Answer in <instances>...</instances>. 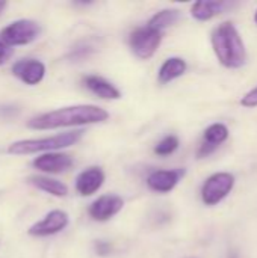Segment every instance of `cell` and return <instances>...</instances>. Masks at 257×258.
Returning a JSON list of instances; mask_svg holds the SVG:
<instances>
[{
  "mask_svg": "<svg viewBox=\"0 0 257 258\" xmlns=\"http://www.w3.org/2000/svg\"><path fill=\"white\" fill-rule=\"evenodd\" d=\"M109 118V113L94 104H77L70 107H61L52 112L41 113L27 122L33 130H53L59 127H76L103 122Z\"/></svg>",
  "mask_w": 257,
  "mask_h": 258,
  "instance_id": "1",
  "label": "cell"
},
{
  "mask_svg": "<svg viewBox=\"0 0 257 258\" xmlns=\"http://www.w3.org/2000/svg\"><path fill=\"white\" fill-rule=\"evenodd\" d=\"M214 51L220 63L226 68H241L247 62V50L244 41L233 23L220 24L211 36Z\"/></svg>",
  "mask_w": 257,
  "mask_h": 258,
  "instance_id": "2",
  "label": "cell"
},
{
  "mask_svg": "<svg viewBox=\"0 0 257 258\" xmlns=\"http://www.w3.org/2000/svg\"><path fill=\"white\" fill-rule=\"evenodd\" d=\"M83 136L82 130L76 132H67L48 138L41 139H23L12 142L8 147V153L14 156H24V154H35V153H44V151H56L62 148H68L74 144H77Z\"/></svg>",
  "mask_w": 257,
  "mask_h": 258,
  "instance_id": "3",
  "label": "cell"
},
{
  "mask_svg": "<svg viewBox=\"0 0 257 258\" xmlns=\"http://www.w3.org/2000/svg\"><path fill=\"white\" fill-rule=\"evenodd\" d=\"M41 33V26L33 20H17L0 32V41L6 45H27Z\"/></svg>",
  "mask_w": 257,
  "mask_h": 258,
  "instance_id": "4",
  "label": "cell"
},
{
  "mask_svg": "<svg viewBox=\"0 0 257 258\" xmlns=\"http://www.w3.org/2000/svg\"><path fill=\"white\" fill-rule=\"evenodd\" d=\"M235 187V175L230 172H217L211 175L201 187V201L212 207L220 204Z\"/></svg>",
  "mask_w": 257,
  "mask_h": 258,
  "instance_id": "5",
  "label": "cell"
},
{
  "mask_svg": "<svg viewBox=\"0 0 257 258\" xmlns=\"http://www.w3.org/2000/svg\"><path fill=\"white\" fill-rule=\"evenodd\" d=\"M161 42H162V32L151 29L148 26L133 30L129 39L133 54L142 60L150 59L159 48Z\"/></svg>",
  "mask_w": 257,
  "mask_h": 258,
  "instance_id": "6",
  "label": "cell"
},
{
  "mask_svg": "<svg viewBox=\"0 0 257 258\" xmlns=\"http://www.w3.org/2000/svg\"><path fill=\"white\" fill-rule=\"evenodd\" d=\"M68 224H70V216L67 212L53 210V212L47 213L41 221L33 224L27 230V233H29V236H33V237H47V236L61 233L62 230H65L68 227Z\"/></svg>",
  "mask_w": 257,
  "mask_h": 258,
  "instance_id": "7",
  "label": "cell"
},
{
  "mask_svg": "<svg viewBox=\"0 0 257 258\" xmlns=\"http://www.w3.org/2000/svg\"><path fill=\"white\" fill-rule=\"evenodd\" d=\"M124 207V201L118 195H103L95 200L89 207V216L94 221H109L115 215H118Z\"/></svg>",
  "mask_w": 257,
  "mask_h": 258,
  "instance_id": "8",
  "label": "cell"
},
{
  "mask_svg": "<svg viewBox=\"0 0 257 258\" xmlns=\"http://www.w3.org/2000/svg\"><path fill=\"white\" fill-rule=\"evenodd\" d=\"M12 73L26 85H38L45 76V65L38 59H21L14 63Z\"/></svg>",
  "mask_w": 257,
  "mask_h": 258,
  "instance_id": "9",
  "label": "cell"
},
{
  "mask_svg": "<svg viewBox=\"0 0 257 258\" xmlns=\"http://www.w3.org/2000/svg\"><path fill=\"white\" fill-rule=\"evenodd\" d=\"M185 175V169H159L148 175L147 186L158 194L171 192Z\"/></svg>",
  "mask_w": 257,
  "mask_h": 258,
  "instance_id": "10",
  "label": "cell"
},
{
  "mask_svg": "<svg viewBox=\"0 0 257 258\" xmlns=\"http://www.w3.org/2000/svg\"><path fill=\"white\" fill-rule=\"evenodd\" d=\"M227 138H229V128H227L224 124L217 122V124L209 125V127L204 130L203 144L200 145L197 156H198L200 159H203V157L212 154L224 141H227Z\"/></svg>",
  "mask_w": 257,
  "mask_h": 258,
  "instance_id": "11",
  "label": "cell"
},
{
  "mask_svg": "<svg viewBox=\"0 0 257 258\" xmlns=\"http://www.w3.org/2000/svg\"><path fill=\"white\" fill-rule=\"evenodd\" d=\"M32 165H33V168H36L42 172L59 174L73 166V159L67 154H61V153H47V154L36 157L32 162Z\"/></svg>",
  "mask_w": 257,
  "mask_h": 258,
  "instance_id": "12",
  "label": "cell"
},
{
  "mask_svg": "<svg viewBox=\"0 0 257 258\" xmlns=\"http://www.w3.org/2000/svg\"><path fill=\"white\" fill-rule=\"evenodd\" d=\"M105 183V172L101 168L92 166L82 171L76 178V190L82 197H89L95 194Z\"/></svg>",
  "mask_w": 257,
  "mask_h": 258,
  "instance_id": "13",
  "label": "cell"
},
{
  "mask_svg": "<svg viewBox=\"0 0 257 258\" xmlns=\"http://www.w3.org/2000/svg\"><path fill=\"white\" fill-rule=\"evenodd\" d=\"M85 86L95 94L97 97L103 98V100H118L121 98V92L106 79L100 77V76H86L83 79Z\"/></svg>",
  "mask_w": 257,
  "mask_h": 258,
  "instance_id": "14",
  "label": "cell"
},
{
  "mask_svg": "<svg viewBox=\"0 0 257 258\" xmlns=\"http://www.w3.org/2000/svg\"><path fill=\"white\" fill-rule=\"evenodd\" d=\"M230 3L227 2H218V0H200L195 2L191 8V15L198 21H208L214 18L215 15L221 14L224 9H227Z\"/></svg>",
  "mask_w": 257,
  "mask_h": 258,
  "instance_id": "15",
  "label": "cell"
},
{
  "mask_svg": "<svg viewBox=\"0 0 257 258\" xmlns=\"http://www.w3.org/2000/svg\"><path fill=\"white\" fill-rule=\"evenodd\" d=\"M186 68H188V65H186L185 59H182V57H170L159 68L158 79H159V82L162 85H167V83L179 79L180 76H183L186 73Z\"/></svg>",
  "mask_w": 257,
  "mask_h": 258,
  "instance_id": "16",
  "label": "cell"
},
{
  "mask_svg": "<svg viewBox=\"0 0 257 258\" xmlns=\"http://www.w3.org/2000/svg\"><path fill=\"white\" fill-rule=\"evenodd\" d=\"M29 183L33 184L36 189L50 194L53 197H65L68 194V187L65 183L55 180V178H48V177H41V175H33L29 178Z\"/></svg>",
  "mask_w": 257,
  "mask_h": 258,
  "instance_id": "17",
  "label": "cell"
},
{
  "mask_svg": "<svg viewBox=\"0 0 257 258\" xmlns=\"http://www.w3.org/2000/svg\"><path fill=\"white\" fill-rule=\"evenodd\" d=\"M179 18H180V11H177V9H164V11L156 12L150 18L147 26L162 32V30L168 29L170 26L176 24L179 21Z\"/></svg>",
  "mask_w": 257,
  "mask_h": 258,
  "instance_id": "18",
  "label": "cell"
},
{
  "mask_svg": "<svg viewBox=\"0 0 257 258\" xmlns=\"http://www.w3.org/2000/svg\"><path fill=\"white\" fill-rule=\"evenodd\" d=\"M179 138L174 136V135H170V136H165L155 148V153L158 156H170L173 154L177 148H179Z\"/></svg>",
  "mask_w": 257,
  "mask_h": 258,
  "instance_id": "19",
  "label": "cell"
},
{
  "mask_svg": "<svg viewBox=\"0 0 257 258\" xmlns=\"http://www.w3.org/2000/svg\"><path fill=\"white\" fill-rule=\"evenodd\" d=\"M241 106L248 107V109L257 107V86L241 98Z\"/></svg>",
  "mask_w": 257,
  "mask_h": 258,
  "instance_id": "20",
  "label": "cell"
},
{
  "mask_svg": "<svg viewBox=\"0 0 257 258\" xmlns=\"http://www.w3.org/2000/svg\"><path fill=\"white\" fill-rule=\"evenodd\" d=\"M12 53H14V50L9 45H6L5 42L0 41V65L6 63L9 60V57L12 56Z\"/></svg>",
  "mask_w": 257,
  "mask_h": 258,
  "instance_id": "21",
  "label": "cell"
},
{
  "mask_svg": "<svg viewBox=\"0 0 257 258\" xmlns=\"http://www.w3.org/2000/svg\"><path fill=\"white\" fill-rule=\"evenodd\" d=\"M95 251H97V254H98V255H108V254H111L112 246H111V243H109V242H103V240H100V242H97V243H95Z\"/></svg>",
  "mask_w": 257,
  "mask_h": 258,
  "instance_id": "22",
  "label": "cell"
},
{
  "mask_svg": "<svg viewBox=\"0 0 257 258\" xmlns=\"http://www.w3.org/2000/svg\"><path fill=\"white\" fill-rule=\"evenodd\" d=\"M8 6V3L5 2V0H0V15L3 14V11H5V8Z\"/></svg>",
  "mask_w": 257,
  "mask_h": 258,
  "instance_id": "23",
  "label": "cell"
},
{
  "mask_svg": "<svg viewBox=\"0 0 257 258\" xmlns=\"http://www.w3.org/2000/svg\"><path fill=\"white\" fill-rule=\"evenodd\" d=\"M229 258H239V255H238V254H235V252H232V254L229 255Z\"/></svg>",
  "mask_w": 257,
  "mask_h": 258,
  "instance_id": "24",
  "label": "cell"
},
{
  "mask_svg": "<svg viewBox=\"0 0 257 258\" xmlns=\"http://www.w3.org/2000/svg\"><path fill=\"white\" fill-rule=\"evenodd\" d=\"M254 21H256V24H257V11H256V14H254Z\"/></svg>",
  "mask_w": 257,
  "mask_h": 258,
  "instance_id": "25",
  "label": "cell"
},
{
  "mask_svg": "<svg viewBox=\"0 0 257 258\" xmlns=\"http://www.w3.org/2000/svg\"><path fill=\"white\" fill-rule=\"evenodd\" d=\"M186 258H197V257H186Z\"/></svg>",
  "mask_w": 257,
  "mask_h": 258,
  "instance_id": "26",
  "label": "cell"
}]
</instances>
